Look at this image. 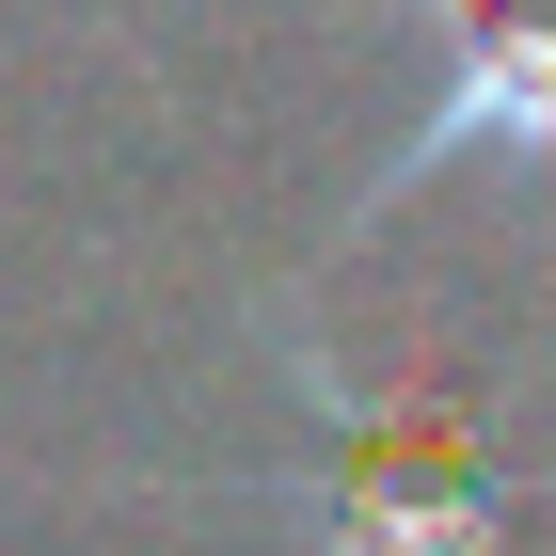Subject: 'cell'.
I'll use <instances>...</instances> for the list:
<instances>
[{
	"mask_svg": "<svg viewBox=\"0 0 556 556\" xmlns=\"http://www.w3.org/2000/svg\"><path fill=\"white\" fill-rule=\"evenodd\" d=\"M270 350H287V397H302V445L270 493L302 509V556H525V493L493 414L462 382H382V366H334L318 302H270Z\"/></svg>",
	"mask_w": 556,
	"mask_h": 556,
	"instance_id": "6da1fadb",
	"label": "cell"
}]
</instances>
